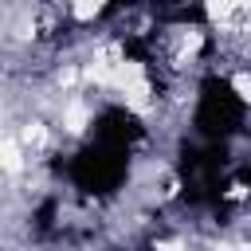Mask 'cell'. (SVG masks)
I'll return each mask as SVG.
<instances>
[{
	"mask_svg": "<svg viewBox=\"0 0 251 251\" xmlns=\"http://www.w3.org/2000/svg\"><path fill=\"white\" fill-rule=\"evenodd\" d=\"M114 59H118V51H110V55H94L90 67H86V78L98 82V86H110V78H114Z\"/></svg>",
	"mask_w": 251,
	"mask_h": 251,
	"instance_id": "6da1fadb",
	"label": "cell"
},
{
	"mask_svg": "<svg viewBox=\"0 0 251 251\" xmlns=\"http://www.w3.org/2000/svg\"><path fill=\"white\" fill-rule=\"evenodd\" d=\"M0 169L4 173H20L24 169V157H20L16 141H8V137H0Z\"/></svg>",
	"mask_w": 251,
	"mask_h": 251,
	"instance_id": "3957f363",
	"label": "cell"
},
{
	"mask_svg": "<svg viewBox=\"0 0 251 251\" xmlns=\"http://www.w3.org/2000/svg\"><path fill=\"white\" fill-rule=\"evenodd\" d=\"M71 12H75L78 20H94V16L102 12V0H75V4H71Z\"/></svg>",
	"mask_w": 251,
	"mask_h": 251,
	"instance_id": "5b68a950",
	"label": "cell"
},
{
	"mask_svg": "<svg viewBox=\"0 0 251 251\" xmlns=\"http://www.w3.org/2000/svg\"><path fill=\"white\" fill-rule=\"evenodd\" d=\"M82 126H86V106H82V102H71V106H67V129L78 133Z\"/></svg>",
	"mask_w": 251,
	"mask_h": 251,
	"instance_id": "277c9868",
	"label": "cell"
},
{
	"mask_svg": "<svg viewBox=\"0 0 251 251\" xmlns=\"http://www.w3.org/2000/svg\"><path fill=\"white\" fill-rule=\"evenodd\" d=\"M231 82H235V94H239V98L247 102V98H251V82H247V75H235Z\"/></svg>",
	"mask_w": 251,
	"mask_h": 251,
	"instance_id": "8992f818",
	"label": "cell"
},
{
	"mask_svg": "<svg viewBox=\"0 0 251 251\" xmlns=\"http://www.w3.org/2000/svg\"><path fill=\"white\" fill-rule=\"evenodd\" d=\"M243 8H247V0H208V16H212L216 24H224V20L239 16Z\"/></svg>",
	"mask_w": 251,
	"mask_h": 251,
	"instance_id": "7a4b0ae2",
	"label": "cell"
}]
</instances>
